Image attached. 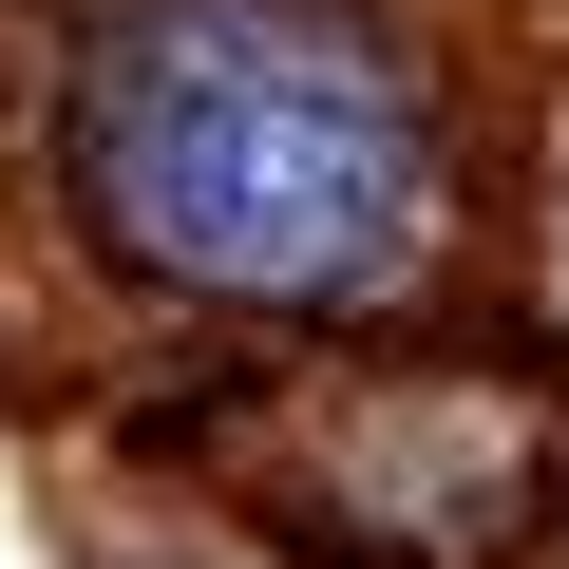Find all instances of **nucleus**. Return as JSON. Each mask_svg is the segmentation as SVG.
Masks as SVG:
<instances>
[{"label":"nucleus","mask_w":569,"mask_h":569,"mask_svg":"<svg viewBox=\"0 0 569 569\" xmlns=\"http://www.w3.org/2000/svg\"><path fill=\"white\" fill-rule=\"evenodd\" d=\"M39 209L171 323H399L456 247V114L380 0H58Z\"/></svg>","instance_id":"f257e3e1"},{"label":"nucleus","mask_w":569,"mask_h":569,"mask_svg":"<svg viewBox=\"0 0 569 569\" xmlns=\"http://www.w3.org/2000/svg\"><path fill=\"white\" fill-rule=\"evenodd\" d=\"M190 456L305 569H569V380L493 342H284Z\"/></svg>","instance_id":"f03ea898"},{"label":"nucleus","mask_w":569,"mask_h":569,"mask_svg":"<svg viewBox=\"0 0 569 569\" xmlns=\"http://www.w3.org/2000/svg\"><path fill=\"white\" fill-rule=\"evenodd\" d=\"M550 305H569V152H550Z\"/></svg>","instance_id":"7ed1b4c3"}]
</instances>
